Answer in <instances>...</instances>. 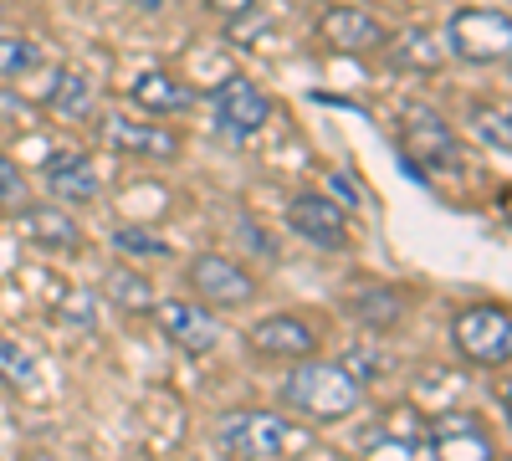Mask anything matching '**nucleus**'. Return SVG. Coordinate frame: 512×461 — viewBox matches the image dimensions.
Listing matches in <instances>:
<instances>
[{"label": "nucleus", "mask_w": 512, "mask_h": 461, "mask_svg": "<svg viewBox=\"0 0 512 461\" xmlns=\"http://www.w3.org/2000/svg\"><path fill=\"white\" fill-rule=\"evenodd\" d=\"M282 400L297 415H308V421L333 426V421H344V415H354L364 405V374L354 364H328V359L308 354V364H297L287 374Z\"/></svg>", "instance_id": "1"}, {"label": "nucleus", "mask_w": 512, "mask_h": 461, "mask_svg": "<svg viewBox=\"0 0 512 461\" xmlns=\"http://www.w3.org/2000/svg\"><path fill=\"white\" fill-rule=\"evenodd\" d=\"M451 344L466 364H482V369L507 364L512 359V308H502V303L461 308L451 323Z\"/></svg>", "instance_id": "2"}, {"label": "nucleus", "mask_w": 512, "mask_h": 461, "mask_svg": "<svg viewBox=\"0 0 512 461\" xmlns=\"http://www.w3.org/2000/svg\"><path fill=\"white\" fill-rule=\"evenodd\" d=\"M446 47H451L461 62H472V67L507 62V57H512V16L487 11V6L456 11L451 26H446Z\"/></svg>", "instance_id": "3"}, {"label": "nucleus", "mask_w": 512, "mask_h": 461, "mask_svg": "<svg viewBox=\"0 0 512 461\" xmlns=\"http://www.w3.org/2000/svg\"><path fill=\"white\" fill-rule=\"evenodd\" d=\"M190 292L205 308H246L256 298V277L226 251H200L190 262Z\"/></svg>", "instance_id": "4"}, {"label": "nucleus", "mask_w": 512, "mask_h": 461, "mask_svg": "<svg viewBox=\"0 0 512 461\" xmlns=\"http://www.w3.org/2000/svg\"><path fill=\"white\" fill-rule=\"evenodd\" d=\"M154 323H159V333L175 349H185V354H210L221 344V323H216V313H210L200 298L190 303V298H169V303H154Z\"/></svg>", "instance_id": "5"}, {"label": "nucleus", "mask_w": 512, "mask_h": 461, "mask_svg": "<svg viewBox=\"0 0 512 461\" xmlns=\"http://www.w3.org/2000/svg\"><path fill=\"white\" fill-rule=\"evenodd\" d=\"M318 36H323L328 52H344V57H369V52L390 47V31L359 6H328L318 16Z\"/></svg>", "instance_id": "6"}, {"label": "nucleus", "mask_w": 512, "mask_h": 461, "mask_svg": "<svg viewBox=\"0 0 512 461\" xmlns=\"http://www.w3.org/2000/svg\"><path fill=\"white\" fill-rule=\"evenodd\" d=\"M272 118V98L246 77H226L216 88V129L226 139H251L256 129H267Z\"/></svg>", "instance_id": "7"}, {"label": "nucleus", "mask_w": 512, "mask_h": 461, "mask_svg": "<svg viewBox=\"0 0 512 461\" xmlns=\"http://www.w3.org/2000/svg\"><path fill=\"white\" fill-rule=\"evenodd\" d=\"M287 441H292V431L272 410H236L221 421V446L231 456H282Z\"/></svg>", "instance_id": "8"}, {"label": "nucleus", "mask_w": 512, "mask_h": 461, "mask_svg": "<svg viewBox=\"0 0 512 461\" xmlns=\"http://www.w3.org/2000/svg\"><path fill=\"white\" fill-rule=\"evenodd\" d=\"M400 154L405 164L420 175V170H436V164H451L456 159V139L441 123V113H425V108H405V123H400Z\"/></svg>", "instance_id": "9"}, {"label": "nucleus", "mask_w": 512, "mask_h": 461, "mask_svg": "<svg viewBox=\"0 0 512 461\" xmlns=\"http://www.w3.org/2000/svg\"><path fill=\"white\" fill-rule=\"evenodd\" d=\"M246 344L262 359H308L318 349V328L308 318H297V313H272L246 333Z\"/></svg>", "instance_id": "10"}, {"label": "nucleus", "mask_w": 512, "mask_h": 461, "mask_svg": "<svg viewBox=\"0 0 512 461\" xmlns=\"http://www.w3.org/2000/svg\"><path fill=\"white\" fill-rule=\"evenodd\" d=\"M287 226L303 236V241L323 246V251H344L349 246V216L338 211L328 195H297L287 205Z\"/></svg>", "instance_id": "11"}, {"label": "nucleus", "mask_w": 512, "mask_h": 461, "mask_svg": "<svg viewBox=\"0 0 512 461\" xmlns=\"http://www.w3.org/2000/svg\"><path fill=\"white\" fill-rule=\"evenodd\" d=\"M98 134L123 149V154H144V159H175L180 154V139L159 129V123H139V118H123V113H103Z\"/></svg>", "instance_id": "12"}, {"label": "nucleus", "mask_w": 512, "mask_h": 461, "mask_svg": "<svg viewBox=\"0 0 512 461\" xmlns=\"http://www.w3.org/2000/svg\"><path fill=\"white\" fill-rule=\"evenodd\" d=\"M16 221H21V236L26 241H36V246H47V251H82V226L62 211V205H21L16 211Z\"/></svg>", "instance_id": "13"}, {"label": "nucleus", "mask_w": 512, "mask_h": 461, "mask_svg": "<svg viewBox=\"0 0 512 461\" xmlns=\"http://www.w3.org/2000/svg\"><path fill=\"white\" fill-rule=\"evenodd\" d=\"M41 180H47V190L67 205L98 200V190H103V170L93 164V154H57V159H47V175Z\"/></svg>", "instance_id": "14"}, {"label": "nucleus", "mask_w": 512, "mask_h": 461, "mask_svg": "<svg viewBox=\"0 0 512 461\" xmlns=\"http://www.w3.org/2000/svg\"><path fill=\"white\" fill-rule=\"evenodd\" d=\"M431 451H436V456H451V461H461V456H477V461H487L497 446H492V436L482 431L477 415L451 410V415H441V421L431 426Z\"/></svg>", "instance_id": "15"}, {"label": "nucleus", "mask_w": 512, "mask_h": 461, "mask_svg": "<svg viewBox=\"0 0 512 461\" xmlns=\"http://www.w3.org/2000/svg\"><path fill=\"white\" fill-rule=\"evenodd\" d=\"M41 108L57 113V118H72V123L93 118V113H98V88H93V77L77 72V67H62V72L52 77V93L41 98Z\"/></svg>", "instance_id": "16"}, {"label": "nucleus", "mask_w": 512, "mask_h": 461, "mask_svg": "<svg viewBox=\"0 0 512 461\" xmlns=\"http://www.w3.org/2000/svg\"><path fill=\"white\" fill-rule=\"evenodd\" d=\"M128 98H134V108H144V113H185L195 103V93L185 88V82L175 72H159V67L139 72L134 88H128Z\"/></svg>", "instance_id": "17"}, {"label": "nucleus", "mask_w": 512, "mask_h": 461, "mask_svg": "<svg viewBox=\"0 0 512 461\" xmlns=\"http://www.w3.org/2000/svg\"><path fill=\"white\" fill-rule=\"evenodd\" d=\"M103 298H108L118 313H128V318L154 313V287H149V277L128 272V267H108V272H103Z\"/></svg>", "instance_id": "18"}, {"label": "nucleus", "mask_w": 512, "mask_h": 461, "mask_svg": "<svg viewBox=\"0 0 512 461\" xmlns=\"http://www.w3.org/2000/svg\"><path fill=\"white\" fill-rule=\"evenodd\" d=\"M384 52H390L395 67H410V72H436L441 57H446V52H441V41H436L431 31H405V36H395Z\"/></svg>", "instance_id": "19"}, {"label": "nucleus", "mask_w": 512, "mask_h": 461, "mask_svg": "<svg viewBox=\"0 0 512 461\" xmlns=\"http://www.w3.org/2000/svg\"><path fill=\"white\" fill-rule=\"evenodd\" d=\"M369 456H405V461H420V456H436L431 451V426H415V431H384V436H369L364 441Z\"/></svg>", "instance_id": "20"}, {"label": "nucleus", "mask_w": 512, "mask_h": 461, "mask_svg": "<svg viewBox=\"0 0 512 461\" xmlns=\"http://www.w3.org/2000/svg\"><path fill=\"white\" fill-rule=\"evenodd\" d=\"M472 129L492 149H512V108L507 103H477L472 108Z\"/></svg>", "instance_id": "21"}, {"label": "nucleus", "mask_w": 512, "mask_h": 461, "mask_svg": "<svg viewBox=\"0 0 512 461\" xmlns=\"http://www.w3.org/2000/svg\"><path fill=\"white\" fill-rule=\"evenodd\" d=\"M31 380H36V359H31L16 339H6V333H0V385L26 390Z\"/></svg>", "instance_id": "22"}, {"label": "nucleus", "mask_w": 512, "mask_h": 461, "mask_svg": "<svg viewBox=\"0 0 512 461\" xmlns=\"http://www.w3.org/2000/svg\"><path fill=\"white\" fill-rule=\"evenodd\" d=\"M36 62H41L36 41H26V36H0V82H11V77H26V72H31Z\"/></svg>", "instance_id": "23"}, {"label": "nucleus", "mask_w": 512, "mask_h": 461, "mask_svg": "<svg viewBox=\"0 0 512 461\" xmlns=\"http://www.w3.org/2000/svg\"><path fill=\"white\" fill-rule=\"evenodd\" d=\"M113 251H123V257H169V241L144 231V226H118L113 231Z\"/></svg>", "instance_id": "24"}, {"label": "nucleus", "mask_w": 512, "mask_h": 461, "mask_svg": "<svg viewBox=\"0 0 512 461\" xmlns=\"http://www.w3.org/2000/svg\"><path fill=\"white\" fill-rule=\"evenodd\" d=\"M26 200H31V180L21 175V164L0 149V205H6V211H21Z\"/></svg>", "instance_id": "25"}, {"label": "nucleus", "mask_w": 512, "mask_h": 461, "mask_svg": "<svg viewBox=\"0 0 512 461\" xmlns=\"http://www.w3.org/2000/svg\"><path fill=\"white\" fill-rule=\"evenodd\" d=\"M354 313H359L364 323H374V328H395L400 313H405V298H395V292H379V298H359Z\"/></svg>", "instance_id": "26"}, {"label": "nucleus", "mask_w": 512, "mask_h": 461, "mask_svg": "<svg viewBox=\"0 0 512 461\" xmlns=\"http://www.w3.org/2000/svg\"><path fill=\"white\" fill-rule=\"evenodd\" d=\"M210 6H216L226 21H236V16H246V11L256 6V0H210Z\"/></svg>", "instance_id": "27"}, {"label": "nucleus", "mask_w": 512, "mask_h": 461, "mask_svg": "<svg viewBox=\"0 0 512 461\" xmlns=\"http://www.w3.org/2000/svg\"><path fill=\"white\" fill-rule=\"evenodd\" d=\"M333 190L344 195V200H359V190H354V180H349V175H333Z\"/></svg>", "instance_id": "28"}, {"label": "nucleus", "mask_w": 512, "mask_h": 461, "mask_svg": "<svg viewBox=\"0 0 512 461\" xmlns=\"http://www.w3.org/2000/svg\"><path fill=\"white\" fill-rule=\"evenodd\" d=\"M502 221H507V226H512V185H507V190H502Z\"/></svg>", "instance_id": "29"}, {"label": "nucleus", "mask_w": 512, "mask_h": 461, "mask_svg": "<svg viewBox=\"0 0 512 461\" xmlns=\"http://www.w3.org/2000/svg\"><path fill=\"white\" fill-rule=\"evenodd\" d=\"M134 6H139V11H159V6H164V0H134Z\"/></svg>", "instance_id": "30"}, {"label": "nucleus", "mask_w": 512, "mask_h": 461, "mask_svg": "<svg viewBox=\"0 0 512 461\" xmlns=\"http://www.w3.org/2000/svg\"><path fill=\"white\" fill-rule=\"evenodd\" d=\"M502 405H507V415H512V380L502 385Z\"/></svg>", "instance_id": "31"}, {"label": "nucleus", "mask_w": 512, "mask_h": 461, "mask_svg": "<svg viewBox=\"0 0 512 461\" xmlns=\"http://www.w3.org/2000/svg\"><path fill=\"white\" fill-rule=\"evenodd\" d=\"M507 62H512V57H507Z\"/></svg>", "instance_id": "32"}]
</instances>
